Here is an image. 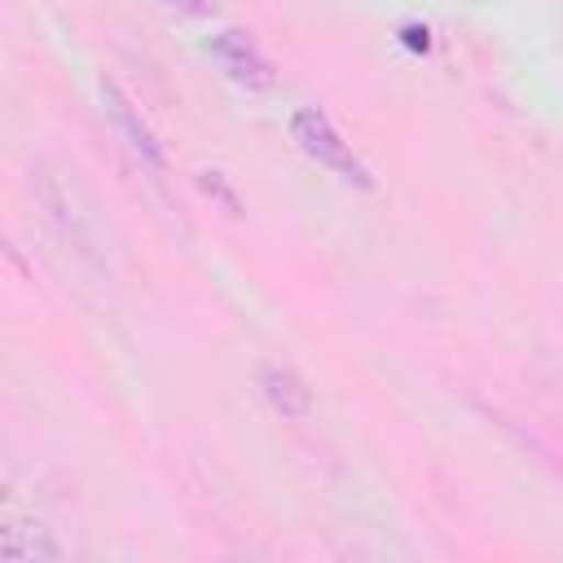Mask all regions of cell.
<instances>
[{
	"label": "cell",
	"instance_id": "6da1fadb",
	"mask_svg": "<svg viewBox=\"0 0 563 563\" xmlns=\"http://www.w3.org/2000/svg\"><path fill=\"white\" fill-rule=\"evenodd\" d=\"M290 136H295V145H299L308 158H317V163H321L325 172H334L339 180H347V185H356V189H374L369 167L352 154V145L339 136V128H334L317 106H303V110L290 114Z\"/></svg>",
	"mask_w": 563,
	"mask_h": 563
},
{
	"label": "cell",
	"instance_id": "7a4b0ae2",
	"mask_svg": "<svg viewBox=\"0 0 563 563\" xmlns=\"http://www.w3.org/2000/svg\"><path fill=\"white\" fill-rule=\"evenodd\" d=\"M207 53H211V62H216L233 84H242V88H251V92H264V88H273V79H277V70L268 66V57L255 48V40H251L246 31H216L211 44H207Z\"/></svg>",
	"mask_w": 563,
	"mask_h": 563
},
{
	"label": "cell",
	"instance_id": "3957f363",
	"mask_svg": "<svg viewBox=\"0 0 563 563\" xmlns=\"http://www.w3.org/2000/svg\"><path fill=\"white\" fill-rule=\"evenodd\" d=\"M0 559L4 563H57L62 545L40 519H26V515L9 510L4 528H0Z\"/></svg>",
	"mask_w": 563,
	"mask_h": 563
},
{
	"label": "cell",
	"instance_id": "277c9868",
	"mask_svg": "<svg viewBox=\"0 0 563 563\" xmlns=\"http://www.w3.org/2000/svg\"><path fill=\"white\" fill-rule=\"evenodd\" d=\"M101 101H106V114L114 119V128L123 132V141L150 163V167H163V145L154 141V132H150V123L141 119V110L128 101V92L114 84V79H101Z\"/></svg>",
	"mask_w": 563,
	"mask_h": 563
},
{
	"label": "cell",
	"instance_id": "5b68a950",
	"mask_svg": "<svg viewBox=\"0 0 563 563\" xmlns=\"http://www.w3.org/2000/svg\"><path fill=\"white\" fill-rule=\"evenodd\" d=\"M260 387H264L268 405H273L282 418H308L312 391H308V383H303L295 369H286V365H264V369H260Z\"/></svg>",
	"mask_w": 563,
	"mask_h": 563
},
{
	"label": "cell",
	"instance_id": "8992f818",
	"mask_svg": "<svg viewBox=\"0 0 563 563\" xmlns=\"http://www.w3.org/2000/svg\"><path fill=\"white\" fill-rule=\"evenodd\" d=\"M158 4L180 13V18H207L211 13V0H158Z\"/></svg>",
	"mask_w": 563,
	"mask_h": 563
},
{
	"label": "cell",
	"instance_id": "52a82bcc",
	"mask_svg": "<svg viewBox=\"0 0 563 563\" xmlns=\"http://www.w3.org/2000/svg\"><path fill=\"white\" fill-rule=\"evenodd\" d=\"M202 189H207V194H216V198H220L229 211H238V198L229 194V185L220 180V172H207V176H202Z\"/></svg>",
	"mask_w": 563,
	"mask_h": 563
},
{
	"label": "cell",
	"instance_id": "ba28073f",
	"mask_svg": "<svg viewBox=\"0 0 563 563\" xmlns=\"http://www.w3.org/2000/svg\"><path fill=\"white\" fill-rule=\"evenodd\" d=\"M400 35H405L409 48H422V53H427V26H405Z\"/></svg>",
	"mask_w": 563,
	"mask_h": 563
}]
</instances>
